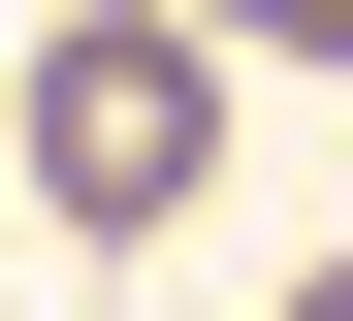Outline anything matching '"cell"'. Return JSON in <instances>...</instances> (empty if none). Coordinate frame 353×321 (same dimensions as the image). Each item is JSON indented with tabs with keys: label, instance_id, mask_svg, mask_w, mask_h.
Segmentation results:
<instances>
[{
	"label": "cell",
	"instance_id": "1",
	"mask_svg": "<svg viewBox=\"0 0 353 321\" xmlns=\"http://www.w3.org/2000/svg\"><path fill=\"white\" fill-rule=\"evenodd\" d=\"M32 193H65V225H193V161H225V32L193 0H97V32H32Z\"/></svg>",
	"mask_w": 353,
	"mask_h": 321
},
{
	"label": "cell",
	"instance_id": "2",
	"mask_svg": "<svg viewBox=\"0 0 353 321\" xmlns=\"http://www.w3.org/2000/svg\"><path fill=\"white\" fill-rule=\"evenodd\" d=\"M193 32H353V0H193Z\"/></svg>",
	"mask_w": 353,
	"mask_h": 321
}]
</instances>
